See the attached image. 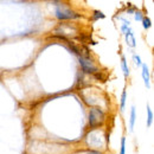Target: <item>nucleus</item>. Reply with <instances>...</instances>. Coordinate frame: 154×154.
<instances>
[{"label":"nucleus","instance_id":"1a4fd4ad","mask_svg":"<svg viewBox=\"0 0 154 154\" xmlns=\"http://www.w3.org/2000/svg\"><path fill=\"white\" fill-rule=\"evenodd\" d=\"M135 121H136V109L133 106L131 109V116H129V131L131 132H133V129H134Z\"/></svg>","mask_w":154,"mask_h":154},{"label":"nucleus","instance_id":"9d476101","mask_svg":"<svg viewBox=\"0 0 154 154\" xmlns=\"http://www.w3.org/2000/svg\"><path fill=\"white\" fill-rule=\"evenodd\" d=\"M126 101H127V91H126V89H123L122 95H121V100H120V110H121V113L125 112V108H126Z\"/></svg>","mask_w":154,"mask_h":154},{"label":"nucleus","instance_id":"6e6552de","mask_svg":"<svg viewBox=\"0 0 154 154\" xmlns=\"http://www.w3.org/2000/svg\"><path fill=\"white\" fill-rule=\"evenodd\" d=\"M121 69H122V71H123V75L126 78H128L129 77V74H131V70H129V68H128V64H127V59L126 57L122 55V57H121Z\"/></svg>","mask_w":154,"mask_h":154},{"label":"nucleus","instance_id":"f8f14e48","mask_svg":"<svg viewBox=\"0 0 154 154\" xmlns=\"http://www.w3.org/2000/svg\"><path fill=\"white\" fill-rule=\"evenodd\" d=\"M141 23H142V27H143L145 30H148V29H151V26H152V21H151V19H149L147 16H145V17L142 18Z\"/></svg>","mask_w":154,"mask_h":154},{"label":"nucleus","instance_id":"423d86ee","mask_svg":"<svg viewBox=\"0 0 154 154\" xmlns=\"http://www.w3.org/2000/svg\"><path fill=\"white\" fill-rule=\"evenodd\" d=\"M123 35H125V40H126L127 45L131 46V48H135L136 46V39H135L134 32H133L132 27H128V30Z\"/></svg>","mask_w":154,"mask_h":154},{"label":"nucleus","instance_id":"0eeeda50","mask_svg":"<svg viewBox=\"0 0 154 154\" xmlns=\"http://www.w3.org/2000/svg\"><path fill=\"white\" fill-rule=\"evenodd\" d=\"M141 68H142L141 75H142V79H143V82H145V85H146L147 88H151V74H149V68H148V65L145 64V63L141 65Z\"/></svg>","mask_w":154,"mask_h":154},{"label":"nucleus","instance_id":"7ed1b4c3","mask_svg":"<svg viewBox=\"0 0 154 154\" xmlns=\"http://www.w3.org/2000/svg\"><path fill=\"white\" fill-rule=\"evenodd\" d=\"M55 14H56V18L59 20H71L81 17V14L76 13L74 10H71L66 5H57L55 7Z\"/></svg>","mask_w":154,"mask_h":154},{"label":"nucleus","instance_id":"4468645a","mask_svg":"<svg viewBox=\"0 0 154 154\" xmlns=\"http://www.w3.org/2000/svg\"><path fill=\"white\" fill-rule=\"evenodd\" d=\"M120 154H126V136L121 137V146H120Z\"/></svg>","mask_w":154,"mask_h":154},{"label":"nucleus","instance_id":"dca6fc26","mask_svg":"<svg viewBox=\"0 0 154 154\" xmlns=\"http://www.w3.org/2000/svg\"><path fill=\"white\" fill-rule=\"evenodd\" d=\"M133 59H134L135 65H136V66H141V65L143 64L142 60H141V57H140L139 55H134V56H133Z\"/></svg>","mask_w":154,"mask_h":154},{"label":"nucleus","instance_id":"f257e3e1","mask_svg":"<svg viewBox=\"0 0 154 154\" xmlns=\"http://www.w3.org/2000/svg\"><path fill=\"white\" fill-rule=\"evenodd\" d=\"M104 141L108 143L109 135L106 134V136H103L100 129H91L85 136V142L90 148H101L103 146Z\"/></svg>","mask_w":154,"mask_h":154},{"label":"nucleus","instance_id":"9b49d317","mask_svg":"<svg viewBox=\"0 0 154 154\" xmlns=\"http://www.w3.org/2000/svg\"><path fill=\"white\" fill-rule=\"evenodd\" d=\"M153 123V112L149 106H147V121H146V125L147 127H151Z\"/></svg>","mask_w":154,"mask_h":154},{"label":"nucleus","instance_id":"39448f33","mask_svg":"<svg viewBox=\"0 0 154 154\" xmlns=\"http://www.w3.org/2000/svg\"><path fill=\"white\" fill-rule=\"evenodd\" d=\"M56 32H60V35L64 36H68V37H72V36H76L77 32H78V27L74 24H70V23H62V24H58V26L55 30Z\"/></svg>","mask_w":154,"mask_h":154},{"label":"nucleus","instance_id":"20e7f679","mask_svg":"<svg viewBox=\"0 0 154 154\" xmlns=\"http://www.w3.org/2000/svg\"><path fill=\"white\" fill-rule=\"evenodd\" d=\"M78 60H79V65L82 68V71L84 74H93V75H95L96 72H98V68L94 64V62L90 58H87L84 57V56H79Z\"/></svg>","mask_w":154,"mask_h":154},{"label":"nucleus","instance_id":"f03ea898","mask_svg":"<svg viewBox=\"0 0 154 154\" xmlns=\"http://www.w3.org/2000/svg\"><path fill=\"white\" fill-rule=\"evenodd\" d=\"M88 120L91 129H100V127L106 122V113L100 107H91L88 114Z\"/></svg>","mask_w":154,"mask_h":154},{"label":"nucleus","instance_id":"2eb2a0df","mask_svg":"<svg viewBox=\"0 0 154 154\" xmlns=\"http://www.w3.org/2000/svg\"><path fill=\"white\" fill-rule=\"evenodd\" d=\"M143 17H145V16L142 14V12H141V11H135L134 12V19L136 20V21H141Z\"/></svg>","mask_w":154,"mask_h":154},{"label":"nucleus","instance_id":"f3484780","mask_svg":"<svg viewBox=\"0 0 154 154\" xmlns=\"http://www.w3.org/2000/svg\"><path fill=\"white\" fill-rule=\"evenodd\" d=\"M85 154H103V153L100 152V151H97V149H89Z\"/></svg>","mask_w":154,"mask_h":154},{"label":"nucleus","instance_id":"ddd939ff","mask_svg":"<svg viewBox=\"0 0 154 154\" xmlns=\"http://www.w3.org/2000/svg\"><path fill=\"white\" fill-rule=\"evenodd\" d=\"M106 18V16H104V13L103 12H101V11H94L93 12V19L94 20H98V19H104Z\"/></svg>","mask_w":154,"mask_h":154}]
</instances>
